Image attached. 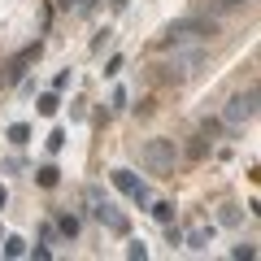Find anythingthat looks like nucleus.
<instances>
[{
    "label": "nucleus",
    "instance_id": "f257e3e1",
    "mask_svg": "<svg viewBox=\"0 0 261 261\" xmlns=\"http://www.w3.org/2000/svg\"><path fill=\"white\" fill-rule=\"evenodd\" d=\"M214 31H218L214 13H192V18H178L174 27L166 31L161 48H183V44H192V39H205V35H214Z\"/></svg>",
    "mask_w": 261,
    "mask_h": 261
},
{
    "label": "nucleus",
    "instance_id": "f03ea898",
    "mask_svg": "<svg viewBox=\"0 0 261 261\" xmlns=\"http://www.w3.org/2000/svg\"><path fill=\"white\" fill-rule=\"evenodd\" d=\"M140 166L148 170V174H157V178L174 174V166H178V144H174V140H148V144L140 148Z\"/></svg>",
    "mask_w": 261,
    "mask_h": 261
},
{
    "label": "nucleus",
    "instance_id": "7ed1b4c3",
    "mask_svg": "<svg viewBox=\"0 0 261 261\" xmlns=\"http://www.w3.org/2000/svg\"><path fill=\"white\" fill-rule=\"evenodd\" d=\"M205 48H178V53L174 57H170V61H166V79H170V83H187V79H196V70H200V65H205Z\"/></svg>",
    "mask_w": 261,
    "mask_h": 261
},
{
    "label": "nucleus",
    "instance_id": "20e7f679",
    "mask_svg": "<svg viewBox=\"0 0 261 261\" xmlns=\"http://www.w3.org/2000/svg\"><path fill=\"white\" fill-rule=\"evenodd\" d=\"M252 118H257V87H248V92H240V96H231V100H226L222 122L240 126V122H252Z\"/></svg>",
    "mask_w": 261,
    "mask_h": 261
},
{
    "label": "nucleus",
    "instance_id": "39448f33",
    "mask_svg": "<svg viewBox=\"0 0 261 261\" xmlns=\"http://www.w3.org/2000/svg\"><path fill=\"white\" fill-rule=\"evenodd\" d=\"M39 53H44V44H31V48H22V53H18V57L9 61V70H5V79H9V83H22V74H27L31 65L39 61Z\"/></svg>",
    "mask_w": 261,
    "mask_h": 261
},
{
    "label": "nucleus",
    "instance_id": "423d86ee",
    "mask_svg": "<svg viewBox=\"0 0 261 261\" xmlns=\"http://www.w3.org/2000/svg\"><path fill=\"white\" fill-rule=\"evenodd\" d=\"M96 218H100V222L109 226V231H118V235H126V218L118 214V205H109V200H105V205H96Z\"/></svg>",
    "mask_w": 261,
    "mask_h": 261
},
{
    "label": "nucleus",
    "instance_id": "0eeeda50",
    "mask_svg": "<svg viewBox=\"0 0 261 261\" xmlns=\"http://www.w3.org/2000/svg\"><path fill=\"white\" fill-rule=\"evenodd\" d=\"M109 178H113V187H118V192H126V196H130V192H135V187H140V178L130 174V170H122V166H118V170H113V174H109Z\"/></svg>",
    "mask_w": 261,
    "mask_h": 261
},
{
    "label": "nucleus",
    "instance_id": "6e6552de",
    "mask_svg": "<svg viewBox=\"0 0 261 261\" xmlns=\"http://www.w3.org/2000/svg\"><path fill=\"white\" fill-rule=\"evenodd\" d=\"M35 183L39 187H57V183H61V170H57V166H39L35 170Z\"/></svg>",
    "mask_w": 261,
    "mask_h": 261
},
{
    "label": "nucleus",
    "instance_id": "1a4fd4ad",
    "mask_svg": "<svg viewBox=\"0 0 261 261\" xmlns=\"http://www.w3.org/2000/svg\"><path fill=\"white\" fill-rule=\"evenodd\" d=\"M5 257H27V240L22 235H5Z\"/></svg>",
    "mask_w": 261,
    "mask_h": 261
},
{
    "label": "nucleus",
    "instance_id": "9d476101",
    "mask_svg": "<svg viewBox=\"0 0 261 261\" xmlns=\"http://www.w3.org/2000/svg\"><path fill=\"white\" fill-rule=\"evenodd\" d=\"M27 140H31V126H27V122H13V126H9V144H18V148H22Z\"/></svg>",
    "mask_w": 261,
    "mask_h": 261
},
{
    "label": "nucleus",
    "instance_id": "9b49d317",
    "mask_svg": "<svg viewBox=\"0 0 261 261\" xmlns=\"http://www.w3.org/2000/svg\"><path fill=\"white\" fill-rule=\"evenodd\" d=\"M57 109H61V100H57V92H44V96H39V113H44V118H53Z\"/></svg>",
    "mask_w": 261,
    "mask_h": 261
},
{
    "label": "nucleus",
    "instance_id": "f8f14e48",
    "mask_svg": "<svg viewBox=\"0 0 261 261\" xmlns=\"http://www.w3.org/2000/svg\"><path fill=\"white\" fill-rule=\"evenodd\" d=\"M152 218H157V222H170V218H174V205H170V200H157V205H152Z\"/></svg>",
    "mask_w": 261,
    "mask_h": 261
},
{
    "label": "nucleus",
    "instance_id": "ddd939ff",
    "mask_svg": "<svg viewBox=\"0 0 261 261\" xmlns=\"http://www.w3.org/2000/svg\"><path fill=\"white\" fill-rule=\"evenodd\" d=\"M57 226H61V235H70V240L79 235V218L74 214H61V222H57Z\"/></svg>",
    "mask_w": 261,
    "mask_h": 261
},
{
    "label": "nucleus",
    "instance_id": "4468645a",
    "mask_svg": "<svg viewBox=\"0 0 261 261\" xmlns=\"http://www.w3.org/2000/svg\"><path fill=\"white\" fill-rule=\"evenodd\" d=\"M240 5H248V0H214L209 13H231V9H240Z\"/></svg>",
    "mask_w": 261,
    "mask_h": 261
},
{
    "label": "nucleus",
    "instance_id": "2eb2a0df",
    "mask_svg": "<svg viewBox=\"0 0 261 261\" xmlns=\"http://www.w3.org/2000/svg\"><path fill=\"white\" fill-rule=\"evenodd\" d=\"M218 222H222V226H235V222H240V209H235V205H226L222 214H218Z\"/></svg>",
    "mask_w": 261,
    "mask_h": 261
},
{
    "label": "nucleus",
    "instance_id": "dca6fc26",
    "mask_svg": "<svg viewBox=\"0 0 261 261\" xmlns=\"http://www.w3.org/2000/svg\"><path fill=\"white\" fill-rule=\"evenodd\" d=\"M231 257H240V261H252V257H257V248H252V244H235V248H231Z\"/></svg>",
    "mask_w": 261,
    "mask_h": 261
},
{
    "label": "nucleus",
    "instance_id": "f3484780",
    "mask_svg": "<svg viewBox=\"0 0 261 261\" xmlns=\"http://www.w3.org/2000/svg\"><path fill=\"white\" fill-rule=\"evenodd\" d=\"M65 148V130H53V135H48V152H61Z\"/></svg>",
    "mask_w": 261,
    "mask_h": 261
},
{
    "label": "nucleus",
    "instance_id": "a211bd4d",
    "mask_svg": "<svg viewBox=\"0 0 261 261\" xmlns=\"http://www.w3.org/2000/svg\"><path fill=\"white\" fill-rule=\"evenodd\" d=\"M126 257H140V261H144V257H148V248H144V244L135 240V244H130V248H126Z\"/></svg>",
    "mask_w": 261,
    "mask_h": 261
},
{
    "label": "nucleus",
    "instance_id": "6ab92c4d",
    "mask_svg": "<svg viewBox=\"0 0 261 261\" xmlns=\"http://www.w3.org/2000/svg\"><path fill=\"white\" fill-rule=\"evenodd\" d=\"M57 5H61V9H79V13H83V0H57Z\"/></svg>",
    "mask_w": 261,
    "mask_h": 261
},
{
    "label": "nucleus",
    "instance_id": "aec40b11",
    "mask_svg": "<svg viewBox=\"0 0 261 261\" xmlns=\"http://www.w3.org/2000/svg\"><path fill=\"white\" fill-rule=\"evenodd\" d=\"M5 200H9V192H5V187H0V209H5Z\"/></svg>",
    "mask_w": 261,
    "mask_h": 261
}]
</instances>
